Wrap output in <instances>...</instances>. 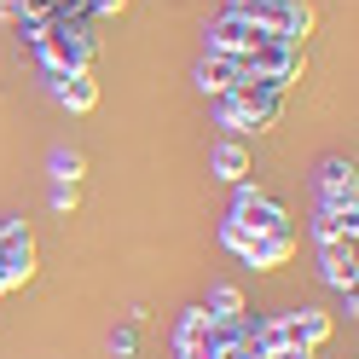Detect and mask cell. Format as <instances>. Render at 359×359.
<instances>
[{
	"instance_id": "18",
	"label": "cell",
	"mask_w": 359,
	"mask_h": 359,
	"mask_svg": "<svg viewBox=\"0 0 359 359\" xmlns=\"http://www.w3.org/2000/svg\"><path fill=\"white\" fill-rule=\"evenodd\" d=\"M81 168H87V163H81V151H64V145L53 151V180H64V186H76V180H81Z\"/></svg>"
},
{
	"instance_id": "14",
	"label": "cell",
	"mask_w": 359,
	"mask_h": 359,
	"mask_svg": "<svg viewBox=\"0 0 359 359\" xmlns=\"http://www.w3.org/2000/svg\"><path fill=\"white\" fill-rule=\"evenodd\" d=\"M209 168L220 180H232V186H243V180H250V151H243V140H220L209 151Z\"/></svg>"
},
{
	"instance_id": "8",
	"label": "cell",
	"mask_w": 359,
	"mask_h": 359,
	"mask_svg": "<svg viewBox=\"0 0 359 359\" xmlns=\"http://www.w3.org/2000/svg\"><path fill=\"white\" fill-rule=\"evenodd\" d=\"M261 35H266L261 24H250V18H232V12H220L215 24H209V53H220V58H238V53H250Z\"/></svg>"
},
{
	"instance_id": "20",
	"label": "cell",
	"mask_w": 359,
	"mask_h": 359,
	"mask_svg": "<svg viewBox=\"0 0 359 359\" xmlns=\"http://www.w3.org/2000/svg\"><path fill=\"white\" fill-rule=\"evenodd\" d=\"M53 209H58V215H70V209H76V186H64V180H53Z\"/></svg>"
},
{
	"instance_id": "5",
	"label": "cell",
	"mask_w": 359,
	"mask_h": 359,
	"mask_svg": "<svg viewBox=\"0 0 359 359\" xmlns=\"http://www.w3.org/2000/svg\"><path fill=\"white\" fill-rule=\"evenodd\" d=\"M232 336H238V319H215L209 307H186L180 330H174V353L180 359H220V348Z\"/></svg>"
},
{
	"instance_id": "9",
	"label": "cell",
	"mask_w": 359,
	"mask_h": 359,
	"mask_svg": "<svg viewBox=\"0 0 359 359\" xmlns=\"http://www.w3.org/2000/svg\"><path fill=\"white\" fill-rule=\"evenodd\" d=\"M319 209H359V180H353V163L330 156L319 168Z\"/></svg>"
},
{
	"instance_id": "3",
	"label": "cell",
	"mask_w": 359,
	"mask_h": 359,
	"mask_svg": "<svg viewBox=\"0 0 359 359\" xmlns=\"http://www.w3.org/2000/svg\"><path fill=\"white\" fill-rule=\"evenodd\" d=\"M330 313L319 307H290V313H273V319H255V336H261V348H313L319 353L330 342Z\"/></svg>"
},
{
	"instance_id": "22",
	"label": "cell",
	"mask_w": 359,
	"mask_h": 359,
	"mask_svg": "<svg viewBox=\"0 0 359 359\" xmlns=\"http://www.w3.org/2000/svg\"><path fill=\"white\" fill-rule=\"evenodd\" d=\"M6 290H12V284H6V273H0V296H6Z\"/></svg>"
},
{
	"instance_id": "13",
	"label": "cell",
	"mask_w": 359,
	"mask_h": 359,
	"mask_svg": "<svg viewBox=\"0 0 359 359\" xmlns=\"http://www.w3.org/2000/svg\"><path fill=\"white\" fill-rule=\"evenodd\" d=\"M238 81H243V70H238L232 58H220V53H209L203 64H197V87H203V93H215V99H220V93H232Z\"/></svg>"
},
{
	"instance_id": "11",
	"label": "cell",
	"mask_w": 359,
	"mask_h": 359,
	"mask_svg": "<svg viewBox=\"0 0 359 359\" xmlns=\"http://www.w3.org/2000/svg\"><path fill=\"white\" fill-rule=\"evenodd\" d=\"M313 238L319 243H359V209H319Z\"/></svg>"
},
{
	"instance_id": "12",
	"label": "cell",
	"mask_w": 359,
	"mask_h": 359,
	"mask_svg": "<svg viewBox=\"0 0 359 359\" xmlns=\"http://www.w3.org/2000/svg\"><path fill=\"white\" fill-rule=\"evenodd\" d=\"M53 93H58V104H70V110H93L99 104V81L87 70H70V76H53Z\"/></svg>"
},
{
	"instance_id": "6",
	"label": "cell",
	"mask_w": 359,
	"mask_h": 359,
	"mask_svg": "<svg viewBox=\"0 0 359 359\" xmlns=\"http://www.w3.org/2000/svg\"><path fill=\"white\" fill-rule=\"evenodd\" d=\"M232 226H243V232H290V209L278 203L273 191H261V186H250L243 180L238 186V197H232Z\"/></svg>"
},
{
	"instance_id": "21",
	"label": "cell",
	"mask_w": 359,
	"mask_h": 359,
	"mask_svg": "<svg viewBox=\"0 0 359 359\" xmlns=\"http://www.w3.org/2000/svg\"><path fill=\"white\" fill-rule=\"evenodd\" d=\"M266 359H313V348H266Z\"/></svg>"
},
{
	"instance_id": "1",
	"label": "cell",
	"mask_w": 359,
	"mask_h": 359,
	"mask_svg": "<svg viewBox=\"0 0 359 359\" xmlns=\"http://www.w3.org/2000/svg\"><path fill=\"white\" fill-rule=\"evenodd\" d=\"M284 93H290V87L273 81V76H243L232 93L215 99V116H220V128H232V140H238V133L278 128V116H284Z\"/></svg>"
},
{
	"instance_id": "10",
	"label": "cell",
	"mask_w": 359,
	"mask_h": 359,
	"mask_svg": "<svg viewBox=\"0 0 359 359\" xmlns=\"http://www.w3.org/2000/svg\"><path fill=\"white\" fill-rule=\"evenodd\" d=\"M319 266H325V284L342 290V296L353 302V290H359V255H353V243H319Z\"/></svg>"
},
{
	"instance_id": "16",
	"label": "cell",
	"mask_w": 359,
	"mask_h": 359,
	"mask_svg": "<svg viewBox=\"0 0 359 359\" xmlns=\"http://www.w3.org/2000/svg\"><path fill=\"white\" fill-rule=\"evenodd\" d=\"M278 35H284V41H302V47H307V35H313V6H307V0H290V6H284Z\"/></svg>"
},
{
	"instance_id": "2",
	"label": "cell",
	"mask_w": 359,
	"mask_h": 359,
	"mask_svg": "<svg viewBox=\"0 0 359 359\" xmlns=\"http://www.w3.org/2000/svg\"><path fill=\"white\" fill-rule=\"evenodd\" d=\"M35 53L47 64V76H70V70H87L93 64V35L76 18H47V29L35 35Z\"/></svg>"
},
{
	"instance_id": "7",
	"label": "cell",
	"mask_w": 359,
	"mask_h": 359,
	"mask_svg": "<svg viewBox=\"0 0 359 359\" xmlns=\"http://www.w3.org/2000/svg\"><path fill=\"white\" fill-rule=\"evenodd\" d=\"M0 273H6L12 290L35 278V232L24 220H6V226H0Z\"/></svg>"
},
{
	"instance_id": "19",
	"label": "cell",
	"mask_w": 359,
	"mask_h": 359,
	"mask_svg": "<svg viewBox=\"0 0 359 359\" xmlns=\"http://www.w3.org/2000/svg\"><path fill=\"white\" fill-rule=\"evenodd\" d=\"M110 353H116V359H133V353H140V330H133V325H122L116 336H110Z\"/></svg>"
},
{
	"instance_id": "15",
	"label": "cell",
	"mask_w": 359,
	"mask_h": 359,
	"mask_svg": "<svg viewBox=\"0 0 359 359\" xmlns=\"http://www.w3.org/2000/svg\"><path fill=\"white\" fill-rule=\"evenodd\" d=\"M284 6H290V0H226L232 18H250V24L273 29V35H278V24H284Z\"/></svg>"
},
{
	"instance_id": "17",
	"label": "cell",
	"mask_w": 359,
	"mask_h": 359,
	"mask_svg": "<svg viewBox=\"0 0 359 359\" xmlns=\"http://www.w3.org/2000/svg\"><path fill=\"white\" fill-rule=\"evenodd\" d=\"M209 313L215 319H243V290L238 284H215L209 290Z\"/></svg>"
},
{
	"instance_id": "4",
	"label": "cell",
	"mask_w": 359,
	"mask_h": 359,
	"mask_svg": "<svg viewBox=\"0 0 359 359\" xmlns=\"http://www.w3.org/2000/svg\"><path fill=\"white\" fill-rule=\"evenodd\" d=\"M220 243H226L243 266H255V273H278V266H290V255H296V232H243L232 220H220Z\"/></svg>"
}]
</instances>
